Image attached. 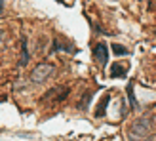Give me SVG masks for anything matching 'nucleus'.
I'll return each instance as SVG.
<instances>
[{
    "label": "nucleus",
    "mask_w": 156,
    "mask_h": 141,
    "mask_svg": "<svg viewBox=\"0 0 156 141\" xmlns=\"http://www.w3.org/2000/svg\"><path fill=\"white\" fill-rule=\"evenodd\" d=\"M111 50H112L114 56H128V53H129L126 46H120V44H112V46H111Z\"/></svg>",
    "instance_id": "6"
},
{
    "label": "nucleus",
    "mask_w": 156,
    "mask_h": 141,
    "mask_svg": "<svg viewBox=\"0 0 156 141\" xmlns=\"http://www.w3.org/2000/svg\"><path fill=\"white\" fill-rule=\"evenodd\" d=\"M108 99H111V96H108V93H105V96H103V99H101V103L97 105V109H95V111H93L97 118L105 114V107H107V103H108Z\"/></svg>",
    "instance_id": "5"
},
{
    "label": "nucleus",
    "mask_w": 156,
    "mask_h": 141,
    "mask_svg": "<svg viewBox=\"0 0 156 141\" xmlns=\"http://www.w3.org/2000/svg\"><path fill=\"white\" fill-rule=\"evenodd\" d=\"M2 44H4V33L0 31V48H2Z\"/></svg>",
    "instance_id": "9"
},
{
    "label": "nucleus",
    "mask_w": 156,
    "mask_h": 141,
    "mask_svg": "<svg viewBox=\"0 0 156 141\" xmlns=\"http://www.w3.org/2000/svg\"><path fill=\"white\" fill-rule=\"evenodd\" d=\"M2 2H4V0H0V10H2Z\"/></svg>",
    "instance_id": "10"
},
{
    "label": "nucleus",
    "mask_w": 156,
    "mask_h": 141,
    "mask_svg": "<svg viewBox=\"0 0 156 141\" xmlns=\"http://www.w3.org/2000/svg\"><path fill=\"white\" fill-rule=\"evenodd\" d=\"M154 124H156V118H154L152 114H145L139 120H135L133 124H131L129 132H128L129 141H145L147 137L152 134Z\"/></svg>",
    "instance_id": "1"
},
{
    "label": "nucleus",
    "mask_w": 156,
    "mask_h": 141,
    "mask_svg": "<svg viewBox=\"0 0 156 141\" xmlns=\"http://www.w3.org/2000/svg\"><path fill=\"white\" fill-rule=\"evenodd\" d=\"M93 59H95L99 65H103V67L108 63V48H107V44L99 42L95 48H93Z\"/></svg>",
    "instance_id": "3"
},
{
    "label": "nucleus",
    "mask_w": 156,
    "mask_h": 141,
    "mask_svg": "<svg viewBox=\"0 0 156 141\" xmlns=\"http://www.w3.org/2000/svg\"><path fill=\"white\" fill-rule=\"evenodd\" d=\"M128 97H129V103H131V111H135L139 105H137L135 96H133V84H128Z\"/></svg>",
    "instance_id": "7"
},
{
    "label": "nucleus",
    "mask_w": 156,
    "mask_h": 141,
    "mask_svg": "<svg viewBox=\"0 0 156 141\" xmlns=\"http://www.w3.org/2000/svg\"><path fill=\"white\" fill-rule=\"evenodd\" d=\"M128 67H129V65H126V63H124V65H122V63H114V65L111 67V76H112V78H118V76L124 78V76L128 74Z\"/></svg>",
    "instance_id": "4"
},
{
    "label": "nucleus",
    "mask_w": 156,
    "mask_h": 141,
    "mask_svg": "<svg viewBox=\"0 0 156 141\" xmlns=\"http://www.w3.org/2000/svg\"><path fill=\"white\" fill-rule=\"evenodd\" d=\"M53 65L51 63H40L38 67H34L33 74H30V80H33L34 84H42L44 80H48V78L53 74Z\"/></svg>",
    "instance_id": "2"
},
{
    "label": "nucleus",
    "mask_w": 156,
    "mask_h": 141,
    "mask_svg": "<svg viewBox=\"0 0 156 141\" xmlns=\"http://www.w3.org/2000/svg\"><path fill=\"white\" fill-rule=\"evenodd\" d=\"M23 53H21V65H27V61H29V48H27V38H23Z\"/></svg>",
    "instance_id": "8"
}]
</instances>
